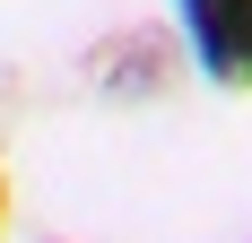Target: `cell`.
I'll use <instances>...</instances> for the list:
<instances>
[{"mask_svg":"<svg viewBox=\"0 0 252 243\" xmlns=\"http://www.w3.org/2000/svg\"><path fill=\"white\" fill-rule=\"evenodd\" d=\"M0 226H9V174H0Z\"/></svg>","mask_w":252,"mask_h":243,"instance_id":"7a4b0ae2","label":"cell"},{"mask_svg":"<svg viewBox=\"0 0 252 243\" xmlns=\"http://www.w3.org/2000/svg\"><path fill=\"white\" fill-rule=\"evenodd\" d=\"M174 26H183V61L209 87L226 96L252 87V0H174Z\"/></svg>","mask_w":252,"mask_h":243,"instance_id":"6da1fadb","label":"cell"}]
</instances>
